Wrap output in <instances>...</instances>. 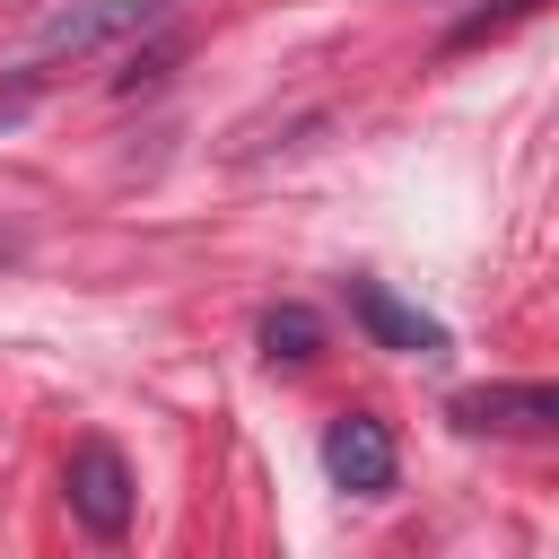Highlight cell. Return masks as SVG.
<instances>
[{
	"instance_id": "5b68a950",
	"label": "cell",
	"mask_w": 559,
	"mask_h": 559,
	"mask_svg": "<svg viewBox=\"0 0 559 559\" xmlns=\"http://www.w3.org/2000/svg\"><path fill=\"white\" fill-rule=\"evenodd\" d=\"M349 314L367 323V341L376 349H402V358H445L454 341H445V323L437 314H419L411 297H393L384 280H349Z\"/></svg>"
},
{
	"instance_id": "8992f818",
	"label": "cell",
	"mask_w": 559,
	"mask_h": 559,
	"mask_svg": "<svg viewBox=\"0 0 559 559\" xmlns=\"http://www.w3.org/2000/svg\"><path fill=\"white\" fill-rule=\"evenodd\" d=\"M314 349H323V314L314 306H271L262 314V358L271 367H306Z\"/></svg>"
},
{
	"instance_id": "277c9868",
	"label": "cell",
	"mask_w": 559,
	"mask_h": 559,
	"mask_svg": "<svg viewBox=\"0 0 559 559\" xmlns=\"http://www.w3.org/2000/svg\"><path fill=\"white\" fill-rule=\"evenodd\" d=\"M323 472H332V489H349V498H384L393 472H402L393 428H384L376 411H341V419L323 428Z\"/></svg>"
},
{
	"instance_id": "3957f363",
	"label": "cell",
	"mask_w": 559,
	"mask_h": 559,
	"mask_svg": "<svg viewBox=\"0 0 559 559\" xmlns=\"http://www.w3.org/2000/svg\"><path fill=\"white\" fill-rule=\"evenodd\" d=\"M61 498H70V515L96 533V542H122L131 533V463H122V445H105V437H79L70 445V463H61Z\"/></svg>"
},
{
	"instance_id": "7a4b0ae2",
	"label": "cell",
	"mask_w": 559,
	"mask_h": 559,
	"mask_svg": "<svg viewBox=\"0 0 559 559\" xmlns=\"http://www.w3.org/2000/svg\"><path fill=\"white\" fill-rule=\"evenodd\" d=\"M463 437H559V384L550 376H507V384H463L445 402Z\"/></svg>"
},
{
	"instance_id": "6da1fadb",
	"label": "cell",
	"mask_w": 559,
	"mask_h": 559,
	"mask_svg": "<svg viewBox=\"0 0 559 559\" xmlns=\"http://www.w3.org/2000/svg\"><path fill=\"white\" fill-rule=\"evenodd\" d=\"M166 17H175V0H61V9H44L26 70L0 87V122H17L61 61H96V52H114V44H140V35H157Z\"/></svg>"
}]
</instances>
